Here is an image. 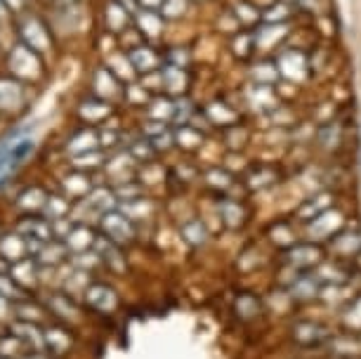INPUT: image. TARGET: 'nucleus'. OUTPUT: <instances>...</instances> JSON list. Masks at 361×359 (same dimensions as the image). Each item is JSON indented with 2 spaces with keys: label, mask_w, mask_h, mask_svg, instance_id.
Segmentation results:
<instances>
[{
  "label": "nucleus",
  "mask_w": 361,
  "mask_h": 359,
  "mask_svg": "<svg viewBox=\"0 0 361 359\" xmlns=\"http://www.w3.org/2000/svg\"><path fill=\"white\" fill-rule=\"evenodd\" d=\"M340 322L345 331L361 334V293L352 296L343 308H340Z\"/></svg>",
  "instance_id": "obj_19"
},
{
  "label": "nucleus",
  "mask_w": 361,
  "mask_h": 359,
  "mask_svg": "<svg viewBox=\"0 0 361 359\" xmlns=\"http://www.w3.org/2000/svg\"><path fill=\"white\" fill-rule=\"evenodd\" d=\"M276 180H279V171H274L271 166H257L248 173V178H246L250 189H264V187L274 185Z\"/></svg>",
  "instance_id": "obj_24"
},
{
  "label": "nucleus",
  "mask_w": 361,
  "mask_h": 359,
  "mask_svg": "<svg viewBox=\"0 0 361 359\" xmlns=\"http://www.w3.org/2000/svg\"><path fill=\"white\" fill-rule=\"evenodd\" d=\"M206 182L217 192H229L231 187H234V178H231L229 171H224V168H213V171L206 173Z\"/></svg>",
  "instance_id": "obj_31"
},
{
  "label": "nucleus",
  "mask_w": 361,
  "mask_h": 359,
  "mask_svg": "<svg viewBox=\"0 0 361 359\" xmlns=\"http://www.w3.org/2000/svg\"><path fill=\"white\" fill-rule=\"evenodd\" d=\"M90 104H92L90 111L83 109V116L87 121H97V118L106 116V114H109V104H104V102H90Z\"/></svg>",
  "instance_id": "obj_41"
},
{
  "label": "nucleus",
  "mask_w": 361,
  "mask_h": 359,
  "mask_svg": "<svg viewBox=\"0 0 361 359\" xmlns=\"http://www.w3.org/2000/svg\"><path fill=\"white\" fill-rule=\"evenodd\" d=\"M99 222H102V229H104V236H109V239L116 241L118 246L130 243L135 239V225L126 213L106 211V213H102Z\"/></svg>",
  "instance_id": "obj_3"
},
{
  "label": "nucleus",
  "mask_w": 361,
  "mask_h": 359,
  "mask_svg": "<svg viewBox=\"0 0 361 359\" xmlns=\"http://www.w3.org/2000/svg\"><path fill=\"white\" fill-rule=\"evenodd\" d=\"M94 250H97V255L109 269H116V272L126 269V258L121 255V246L109 239V236H97V241H94Z\"/></svg>",
  "instance_id": "obj_15"
},
{
  "label": "nucleus",
  "mask_w": 361,
  "mask_h": 359,
  "mask_svg": "<svg viewBox=\"0 0 361 359\" xmlns=\"http://www.w3.org/2000/svg\"><path fill=\"white\" fill-rule=\"evenodd\" d=\"M10 334H15L19 341H22L26 348L33 350V352H43L45 350V331H40L38 324L15 320L10 324Z\"/></svg>",
  "instance_id": "obj_10"
},
{
  "label": "nucleus",
  "mask_w": 361,
  "mask_h": 359,
  "mask_svg": "<svg viewBox=\"0 0 361 359\" xmlns=\"http://www.w3.org/2000/svg\"><path fill=\"white\" fill-rule=\"evenodd\" d=\"M83 300L87 308L97 310L102 315H109L118 308V293L109 286V284H102V281H90L83 293Z\"/></svg>",
  "instance_id": "obj_4"
},
{
  "label": "nucleus",
  "mask_w": 361,
  "mask_h": 359,
  "mask_svg": "<svg viewBox=\"0 0 361 359\" xmlns=\"http://www.w3.org/2000/svg\"><path fill=\"white\" fill-rule=\"evenodd\" d=\"M43 206H45V213H47V218H50V222L66 220V215H69V199H62V196H47V201Z\"/></svg>",
  "instance_id": "obj_27"
},
{
  "label": "nucleus",
  "mask_w": 361,
  "mask_h": 359,
  "mask_svg": "<svg viewBox=\"0 0 361 359\" xmlns=\"http://www.w3.org/2000/svg\"><path fill=\"white\" fill-rule=\"evenodd\" d=\"M234 315L241 322H253L262 315V300L250 291H241L234 298Z\"/></svg>",
  "instance_id": "obj_17"
},
{
  "label": "nucleus",
  "mask_w": 361,
  "mask_h": 359,
  "mask_svg": "<svg viewBox=\"0 0 361 359\" xmlns=\"http://www.w3.org/2000/svg\"><path fill=\"white\" fill-rule=\"evenodd\" d=\"M187 8V3L185 0H163V12L170 17H177V15H182Z\"/></svg>",
  "instance_id": "obj_45"
},
{
  "label": "nucleus",
  "mask_w": 361,
  "mask_h": 359,
  "mask_svg": "<svg viewBox=\"0 0 361 359\" xmlns=\"http://www.w3.org/2000/svg\"><path fill=\"white\" fill-rule=\"evenodd\" d=\"M24 350H29L15 334L0 338V357L3 359H24Z\"/></svg>",
  "instance_id": "obj_26"
},
{
  "label": "nucleus",
  "mask_w": 361,
  "mask_h": 359,
  "mask_svg": "<svg viewBox=\"0 0 361 359\" xmlns=\"http://www.w3.org/2000/svg\"><path fill=\"white\" fill-rule=\"evenodd\" d=\"M19 232H22V236H26V239H38V241L54 239L52 222L43 218H26L22 225H19Z\"/></svg>",
  "instance_id": "obj_20"
},
{
  "label": "nucleus",
  "mask_w": 361,
  "mask_h": 359,
  "mask_svg": "<svg viewBox=\"0 0 361 359\" xmlns=\"http://www.w3.org/2000/svg\"><path fill=\"white\" fill-rule=\"evenodd\" d=\"M10 320H15V303L0 296V324H5Z\"/></svg>",
  "instance_id": "obj_44"
},
{
  "label": "nucleus",
  "mask_w": 361,
  "mask_h": 359,
  "mask_svg": "<svg viewBox=\"0 0 361 359\" xmlns=\"http://www.w3.org/2000/svg\"><path fill=\"white\" fill-rule=\"evenodd\" d=\"M288 17V10H286V5H271V8L264 12V19H267V22H281V19H286Z\"/></svg>",
  "instance_id": "obj_46"
},
{
  "label": "nucleus",
  "mask_w": 361,
  "mask_h": 359,
  "mask_svg": "<svg viewBox=\"0 0 361 359\" xmlns=\"http://www.w3.org/2000/svg\"><path fill=\"white\" fill-rule=\"evenodd\" d=\"M15 320L38 324V322H43V310H40L36 303H29V298H24V300L15 303Z\"/></svg>",
  "instance_id": "obj_28"
},
{
  "label": "nucleus",
  "mask_w": 361,
  "mask_h": 359,
  "mask_svg": "<svg viewBox=\"0 0 361 359\" xmlns=\"http://www.w3.org/2000/svg\"><path fill=\"white\" fill-rule=\"evenodd\" d=\"M142 26H147V33H156L161 29V19L156 17V15H152V12H147L145 17H142Z\"/></svg>",
  "instance_id": "obj_47"
},
{
  "label": "nucleus",
  "mask_w": 361,
  "mask_h": 359,
  "mask_svg": "<svg viewBox=\"0 0 361 359\" xmlns=\"http://www.w3.org/2000/svg\"><path fill=\"white\" fill-rule=\"evenodd\" d=\"M94 142H97V138H94V133H80L76 135V138L71 140L69 145V152L76 154V157H83V154H90Z\"/></svg>",
  "instance_id": "obj_34"
},
{
  "label": "nucleus",
  "mask_w": 361,
  "mask_h": 359,
  "mask_svg": "<svg viewBox=\"0 0 361 359\" xmlns=\"http://www.w3.org/2000/svg\"><path fill=\"white\" fill-rule=\"evenodd\" d=\"M0 359H3V357H0Z\"/></svg>",
  "instance_id": "obj_51"
},
{
  "label": "nucleus",
  "mask_w": 361,
  "mask_h": 359,
  "mask_svg": "<svg viewBox=\"0 0 361 359\" xmlns=\"http://www.w3.org/2000/svg\"><path fill=\"white\" fill-rule=\"evenodd\" d=\"M324 260V250L317 243H293L290 248H286L283 265L298 272H312L319 262Z\"/></svg>",
  "instance_id": "obj_2"
},
{
  "label": "nucleus",
  "mask_w": 361,
  "mask_h": 359,
  "mask_svg": "<svg viewBox=\"0 0 361 359\" xmlns=\"http://www.w3.org/2000/svg\"><path fill=\"white\" fill-rule=\"evenodd\" d=\"M64 187H66V192H69L71 199H85V196L90 194V180H87V175H83V173L73 175L71 180L66 178Z\"/></svg>",
  "instance_id": "obj_32"
},
{
  "label": "nucleus",
  "mask_w": 361,
  "mask_h": 359,
  "mask_svg": "<svg viewBox=\"0 0 361 359\" xmlns=\"http://www.w3.org/2000/svg\"><path fill=\"white\" fill-rule=\"evenodd\" d=\"M340 229H345V215L338 208H331L322 215H317L314 220L307 222V234L312 239H324L329 241L331 236H336Z\"/></svg>",
  "instance_id": "obj_7"
},
{
  "label": "nucleus",
  "mask_w": 361,
  "mask_h": 359,
  "mask_svg": "<svg viewBox=\"0 0 361 359\" xmlns=\"http://www.w3.org/2000/svg\"><path fill=\"white\" fill-rule=\"evenodd\" d=\"M133 62L137 69H154L156 64H159V55H156L154 50H149V47H140V50H135L133 52Z\"/></svg>",
  "instance_id": "obj_36"
},
{
  "label": "nucleus",
  "mask_w": 361,
  "mask_h": 359,
  "mask_svg": "<svg viewBox=\"0 0 361 359\" xmlns=\"http://www.w3.org/2000/svg\"><path fill=\"white\" fill-rule=\"evenodd\" d=\"M333 336V331L319 320H298L290 324V341L300 348H319Z\"/></svg>",
  "instance_id": "obj_1"
},
{
  "label": "nucleus",
  "mask_w": 361,
  "mask_h": 359,
  "mask_svg": "<svg viewBox=\"0 0 361 359\" xmlns=\"http://www.w3.org/2000/svg\"><path fill=\"white\" fill-rule=\"evenodd\" d=\"M140 192H142V187L137 185V182L126 180V185H121L118 189H116V199H121V201H126V203H133V201L142 199Z\"/></svg>",
  "instance_id": "obj_37"
},
{
  "label": "nucleus",
  "mask_w": 361,
  "mask_h": 359,
  "mask_svg": "<svg viewBox=\"0 0 361 359\" xmlns=\"http://www.w3.org/2000/svg\"><path fill=\"white\" fill-rule=\"evenodd\" d=\"M269 239L281 248H290L293 243H298L295 232H293V227L288 225V222H276V225L269 229Z\"/></svg>",
  "instance_id": "obj_29"
},
{
  "label": "nucleus",
  "mask_w": 361,
  "mask_h": 359,
  "mask_svg": "<svg viewBox=\"0 0 361 359\" xmlns=\"http://www.w3.org/2000/svg\"><path fill=\"white\" fill-rule=\"evenodd\" d=\"M201 140H203V135L196 130L194 126H182V130L175 135V142L180 147H185V149H194V147H199L201 145Z\"/></svg>",
  "instance_id": "obj_35"
},
{
  "label": "nucleus",
  "mask_w": 361,
  "mask_h": 359,
  "mask_svg": "<svg viewBox=\"0 0 361 359\" xmlns=\"http://www.w3.org/2000/svg\"><path fill=\"white\" fill-rule=\"evenodd\" d=\"M208 116L213 123H220V126H231L236 121V111L229 109L227 104H222V102H215V104L208 107Z\"/></svg>",
  "instance_id": "obj_33"
},
{
  "label": "nucleus",
  "mask_w": 361,
  "mask_h": 359,
  "mask_svg": "<svg viewBox=\"0 0 361 359\" xmlns=\"http://www.w3.org/2000/svg\"><path fill=\"white\" fill-rule=\"evenodd\" d=\"M217 211H220V220H222L229 229L243 227V225H246V220H248L246 206H243L241 201H236V199H229V196H224V199H220V203H217Z\"/></svg>",
  "instance_id": "obj_13"
},
{
  "label": "nucleus",
  "mask_w": 361,
  "mask_h": 359,
  "mask_svg": "<svg viewBox=\"0 0 361 359\" xmlns=\"http://www.w3.org/2000/svg\"><path fill=\"white\" fill-rule=\"evenodd\" d=\"M142 3H147L149 8H156V5H163V0H142Z\"/></svg>",
  "instance_id": "obj_49"
},
{
  "label": "nucleus",
  "mask_w": 361,
  "mask_h": 359,
  "mask_svg": "<svg viewBox=\"0 0 361 359\" xmlns=\"http://www.w3.org/2000/svg\"><path fill=\"white\" fill-rule=\"evenodd\" d=\"M314 279L322 286H333V284H350L352 281V267L345 260H322L319 265L312 269Z\"/></svg>",
  "instance_id": "obj_5"
},
{
  "label": "nucleus",
  "mask_w": 361,
  "mask_h": 359,
  "mask_svg": "<svg viewBox=\"0 0 361 359\" xmlns=\"http://www.w3.org/2000/svg\"><path fill=\"white\" fill-rule=\"evenodd\" d=\"M85 203L90 208H94L99 215L106 213V211H114L116 192H111V189H104V187H97V189H92V192L85 196Z\"/></svg>",
  "instance_id": "obj_22"
},
{
  "label": "nucleus",
  "mask_w": 361,
  "mask_h": 359,
  "mask_svg": "<svg viewBox=\"0 0 361 359\" xmlns=\"http://www.w3.org/2000/svg\"><path fill=\"white\" fill-rule=\"evenodd\" d=\"M283 36H286V26L283 24L264 26V29L255 31V45L260 47V50H269V47H274Z\"/></svg>",
  "instance_id": "obj_25"
},
{
  "label": "nucleus",
  "mask_w": 361,
  "mask_h": 359,
  "mask_svg": "<svg viewBox=\"0 0 361 359\" xmlns=\"http://www.w3.org/2000/svg\"><path fill=\"white\" fill-rule=\"evenodd\" d=\"M269 64H260V69H255V78H257V83L260 85H267L269 80H274L279 76V69L274 66V69H267Z\"/></svg>",
  "instance_id": "obj_42"
},
{
  "label": "nucleus",
  "mask_w": 361,
  "mask_h": 359,
  "mask_svg": "<svg viewBox=\"0 0 361 359\" xmlns=\"http://www.w3.org/2000/svg\"><path fill=\"white\" fill-rule=\"evenodd\" d=\"M319 293H322V284L314 279L312 272H298L288 284H286V296L298 303L314 300V298H319Z\"/></svg>",
  "instance_id": "obj_9"
},
{
  "label": "nucleus",
  "mask_w": 361,
  "mask_h": 359,
  "mask_svg": "<svg viewBox=\"0 0 361 359\" xmlns=\"http://www.w3.org/2000/svg\"><path fill=\"white\" fill-rule=\"evenodd\" d=\"M64 246L69 250V255H78V253H85V250H92L94 248V241H97V236L90 227L85 225H73L69 229V234L64 236Z\"/></svg>",
  "instance_id": "obj_11"
},
{
  "label": "nucleus",
  "mask_w": 361,
  "mask_h": 359,
  "mask_svg": "<svg viewBox=\"0 0 361 359\" xmlns=\"http://www.w3.org/2000/svg\"><path fill=\"white\" fill-rule=\"evenodd\" d=\"M40 269L43 267L38 265L36 258H24V260H19L10 267V274L24 291H29L40 281Z\"/></svg>",
  "instance_id": "obj_14"
},
{
  "label": "nucleus",
  "mask_w": 361,
  "mask_h": 359,
  "mask_svg": "<svg viewBox=\"0 0 361 359\" xmlns=\"http://www.w3.org/2000/svg\"><path fill=\"white\" fill-rule=\"evenodd\" d=\"M329 248L336 260L350 262L361 253V236L359 232H350V229H340L336 236L329 239Z\"/></svg>",
  "instance_id": "obj_8"
},
{
  "label": "nucleus",
  "mask_w": 361,
  "mask_h": 359,
  "mask_svg": "<svg viewBox=\"0 0 361 359\" xmlns=\"http://www.w3.org/2000/svg\"><path fill=\"white\" fill-rule=\"evenodd\" d=\"M102 164V161H99V157H97V154H83V157H78L76 159V166H83V168H97Z\"/></svg>",
  "instance_id": "obj_48"
},
{
  "label": "nucleus",
  "mask_w": 361,
  "mask_h": 359,
  "mask_svg": "<svg viewBox=\"0 0 361 359\" xmlns=\"http://www.w3.org/2000/svg\"><path fill=\"white\" fill-rule=\"evenodd\" d=\"M73 338L69 331H64L62 327H50L45 329V350H50L52 355H62L71 348Z\"/></svg>",
  "instance_id": "obj_21"
},
{
  "label": "nucleus",
  "mask_w": 361,
  "mask_h": 359,
  "mask_svg": "<svg viewBox=\"0 0 361 359\" xmlns=\"http://www.w3.org/2000/svg\"><path fill=\"white\" fill-rule=\"evenodd\" d=\"M0 255L8 262H19L24 258H29V241L22 234H8L5 239H0Z\"/></svg>",
  "instance_id": "obj_18"
},
{
  "label": "nucleus",
  "mask_w": 361,
  "mask_h": 359,
  "mask_svg": "<svg viewBox=\"0 0 361 359\" xmlns=\"http://www.w3.org/2000/svg\"><path fill=\"white\" fill-rule=\"evenodd\" d=\"M319 142H322L324 147H338V142H340V128L336 123H329V126H324L322 130H319Z\"/></svg>",
  "instance_id": "obj_39"
},
{
  "label": "nucleus",
  "mask_w": 361,
  "mask_h": 359,
  "mask_svg": "<svg viewBox=\"0 0 361 359\" xmlns=\"http://www.w3.org/2000/svg\"><path fill=\"white\" fill-rule=\"evenodd\" d=\"M182 239H185L192 248H201L208 243V229L203 227L201 220H189L182 225Z\"/></svg>",
  "instance_id": "obj_23"
},
{
  "label": "nucleus",
  "mask_w": 361,
  "mask_h": 359,
  "mask_svg": "<svg viewBox=\"0 0 361 359\" xmlns=\"http://www.w3.org/2000/svg\"><path fill=\"white\" fill-rule=\"evenodd\" d=\"M47 310L64 322H76L80 317L78 305L73 303V296L69 293H50L47 296Z\"/></svg>",
  "instance_id": "obj_16"
},
{
  "label": "nucleus",
  "mask_w": 361,
  "mask_h": 359,
  "mask_svg": "<svg viewBox=\"0 0 361 359\" xmlns=\"http://www.w3.org/2000/svg\"><path fill=\"white\" fill-rule=\"evenodd\" d=\"M163 78H166V83L170 90H185V83H187V78H185V73H182L180 66H168L166 71H163Z\"/></svg>",
  "instance_id": "obj_38"
},
{
  "label": "nucleus",
  "mask_w": 361,
  "mask_h": 359,
  "mask_svg": "<svg viewBox=\"0 0 361 359\" xmlns=\"http://www.w3.org/2000/svg\"><path fill=\"white\" fill-rule=\"evenodd\" d=\"M24 359H45V357L40 355V352H31V355H26Z\"/></svg>",
  "instance_id": "obj_50"
},
{
  "label": "nucleus",
  "mask_w": 361,
  "mask_h": 359,
  "mask_svg": "<svg viewBox=\"0 0 361 359\" xmlns=\"http://www.w3.org/2000/svg\"><path fill=\"white\" fill-rule=\"evenodd\" d=\"M0 296L8 298V300H12V303H19L26 298V291L19 286L12 276H8V272H0Z\"/></svg>",
  "instance_id": "obj_30"
},
{
  "label": "nucleus",
  "mask_w": 361,
  "mask_h": 359,
  "mask_svg": "<svg viewBox=\"0 0 361 359\" xmlns=\"http://www.w3.org/2000/svg\"><path fill=\"white\" fill-rule=\"evenodd\" d=\"M130 154H133V157H137V159H142V161H145V159H149V157H152V154H154V145H149V142H135V145L130 147Z\"/></svg>",
  "instance_id": "obj_43"
},
{
  "label": "nucleus",
  "mask_w": 361,
  "mask_h": 359,
  "mask_svg": "<svg viewBox=\"0 0 361 359\" xmlns=\"http://www.w3.org/2000/svg\"><path fill=\"white\" fill-rule=\"evenodd\" d=\"M324 348L336 359H361V334H352V331L333 334Z\"/></svg>",
  "instance_id": "obj_6"
},
{
  "label": "nucleus",
  "mask_w": 361,
  "mask_h": 359,
  "mask_svg": "<svg viewBox=\"0 0 361 359\" xmlns=\"http://www.w3.org/2000/svg\"><path fill=\"white\" fill-rule=\"evenodd\" d=\"M333 203H336V196H333L331 192H322V194H317V196H310V199H305L302 206L298 208L295 215H298V220L312 222V220L317 218V215L331 211Z\"/></svg>",
  "instance_id": "obj_12"
},
{
  "label": "nucleus",
  "mask_w": 361,
  "mask_h": 359,
  "mask_svg": "<svg viewBox=\"0 0 361 359\" xmlns=\"http://www.w3.org/2000/svg\"><path fill=\"white\" fill-rule=\"evenodd\" d=\"M234 15H236V19L241 24H253L255 19L260 17V12H257L250 3H238L234 8Z\"/></svg>",
  "instance_id": "obj_40"
}]
</instances>
